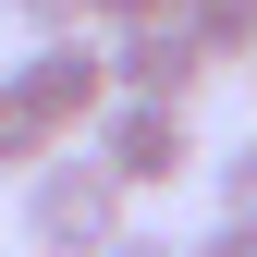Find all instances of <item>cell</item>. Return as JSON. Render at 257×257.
I'll return each mask as SVG.
<instances>
[{
	"label": "cell",
	"mask_w": 257,
	"mask_h": 257,
	"mask_svg": "<svg viewBox=\"0 0 257 257\" xmlns=\"http://www.w3.org/2000/svg\"><path fill=\"white\" fill-rule=\"evenodd\" d=\"M122 233H135V196L86 147H61V159L25 172V257H110Z\"/></svg>",
	"instance_id": "cell-1"
},
{
	"label": "cell",
	"mask_w": 257,
	"mask_h": 257,
	"mask_svg": "<svg viewBox=\"0 0 257 257\" xmlns=\"http://www.w3.org/2000/svg\"><path fill=\"white\" fill-rule=\"evenodd\" d=\"M86 159L122 184V196H172L184 172H196V110H147V98H110L98 122H86Z\"/></svg>",
	"instance_id": "cell-2"
},
{
	"label": "cell",
	"mask_w": 257,
	"mask_h": 257,
	"mask_svg": "<svg viewBox=\"0 0 257 257\" xmlns=\"http://www.w3.org/2000/svg\"><path fill=\"white\" fill-rule=\"evenodd\" d=\"M13 86H25V110L49 122V147H74L86 122L110 110V49L98 37H37V61H13Z\"/></svg>",
	"instance_id": "cell-3"
},
{
	"label": "cell",
	"mask_w": 257,
	"mask_h": 257,
	"mask_svg": "<svg viewBox=\"0 0 257 257\" xmlns=\"http://www.w3.org/2000/svg\"><path fill=\"white\" fill-rule=\"evenodd\" d=\"M110 49V98H147V110H196V86H208V61L184 25H147V37H98Z\"/></svg>",
	"instance_id": "cell-4"
},
{
	"label": "cell",
	"mask_w": 257,
	"mask_h": 257,
	"mask_svg": "<svg viewBox=\"0 0 257 257\" xmlns=\"http://www.w3.org/2000/svg\"><path fill=\"white\" fill-rule=\"evenodd\" d=\"M184 37L208 74H233V61H257V0H184Z\"/></svg>",
	"instance_id": "cell-5"
},
{
	"label": "cell",
	"mask_w": 257,
	"mask_h": 257,
	"mask_svg": "<svg viewBox=\"0 0 257 257\" xmlns=\"http://www.w3.org/2000/svg\"><path fill=\"white\" fill-rule=\"evenodd\" d=\"M37 159H61V147H49V122L25 110V86L0 74V172H37Z\"/></svg>",
	"instance_id": "cell-6"
},
{
	"label": "cell",
	"mask_w": 257,
	"mask_h": 257,
	"mask_svg": "<svg viewBox=\"0 0 257 257\" xmlns=\"http://www.w3.org/2000/svg\"><path fill=\"white\" fill-rule=\"evenodd\" d=\"M147 25H184V0H86V37H147Z\"/></svg>",
	"instance_id": "cell-7"
},
{
	"label": "cell",
	"mask_w": 257,
	"mask_h": 257,
	"mask_svg": "<svg viewBox=\"0 0 257 257\" xmlns=\"http://www.w3.org/2000/svg\"><path fill=\"white\" fill-rule=\"evenodd\" d=\"M220 172V220H233V233H257V135L233 147V159H208Z\"/></svg>",
	"instance_id": "cell-8"
},
{
	"label": "cell",
	"mask_w": 257,
	"mask_h": 257,
	"mask_svg": "<svg viewBox=\"0 0 257 257\" xmlns=\"http://www.w3.org/2000/svg\"><path fill=\"white\" fill-rule=\"evenodd\" d=\"M13 25H37V37H86V0H13Z\"/></svg>",
	"instance_id": "cell-9"
},
{
	"label": "cell",
	"mask_w": 257,
	"mask_h": 257,
	"mask_svg": "<svg viewBox=\"0 0 257 257\" xmlns=\"http://www.w3.org/2000/svg\"><path fill=\"white\" fill-rule=\"evenodd\" d=\"M184 257H257V233H233V220H208V233L184 245Z\"/></svg>",
	"instance_id": "cell-10"
},
{
	"label": "cell",
	"mask_w": 257,
	"mask_h": 257,
	"mask_svg": "<svg viewBox=\"0 0 257 257\" xmlns=\"http://www.w3.org/2000/svg\"><path fill=\"white\" fill-rule=\"evenodd\" d=\"M110 257H184V245H172V233H122Z\"/></svg>",
	"instance_id": "cell-11"
},
{
	"label": "cell",
	"mask_w": 257,
	"mask_h": 257,
	"mask_svg": "<svg viewBox=\"0 0 257 257\" xmlns=\"http://www.w3.org/2000/svg\"><path fill=\"white\" fill-rule=\"evenodd\" d=\"M245 74H257V61H245Z\"/></svg>",
	"instance_id": "cell-12"
}]
</instances>
